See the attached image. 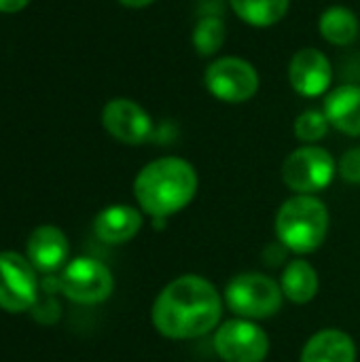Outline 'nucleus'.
<instances>
[{
  "instance_id": "1",
  "label": "nucleus",
  "mask_w": 360,
  "mask_h": 362,
  "mask_svg": "<svg viewBox=\"0 0 360 362\" xmlns=\"http://www.w3.org/2000/svg\"><path fill=\"white\" fill-rule=\"evenodd\" d=\"M223 299L212 282L202 276L172 280L153 303V327L159 335L176 341L208 335L221 322Z\"/></svg>"
},
{
  "instance_id": "2",
  "label": "nucleus",
  "mask_w": 360,
  "mask_h": 362,
  "mask_svg": "<svg viewBox=\"0 0 360 362\" xmlns=\"http://www.w3.org/2000/svg\"><path fill=\"white\" fill-rule=\"evenodd\" d=\"M197 193V172L180 157H161L146 163L136 180L138 206L153 218H168L187 208Z\"/></svg>"
},
{
  "instance_id": "3",
  "label": "nucleus",
  "mask_w": 360,
  "mask_h": 362,
  "mask_svg": "<svg viewBox=\"0 0 360 362\" xmlns=\"http://www.w3.org/2000/svg\"><path fill=\"white\" fill-rule=\"evenodd\" d=\"M329 231V210L314 195H295L286 199L276 214L278 242L297 255L318 250Z\"/></svg>"
},
{
  "instance_id": "4",
  "label": "nucleus",
  "mask_w": 360,
  "mask_h": 362,
  "mask_svg": "<svg viewBox=\"0 0 360 362\" xmlns=\"http://www.w3.org/2000/svg\"><path fill=\"white\" fill-rule=\"evenodd\" d=\"M280 284L265 274H240L225 288L227 308L246 320H265L282 308Z\"/></svg>"
},
{
  "instance_id": "5",
  "label": "nucleus",
  "mask_w": 360,
  "mask_h": 362,
  "mask_svg": "<svg viewBox=\"0 0 360 362\" xmlns=\"http://www.w3.org/2000/svg\"><path fill=\"white\" fill-rule=\"evenodd\" d=\"M337 165L329 151L320 146H301L293 151L282 165V180L284 185L299 193L312 195L327 189L335 178Z\"/></svg>"
},
{
  "instance_id": "6",
  "label": "nucleus",
  "mask_w": 360,
  "mask_h": 362,
  "mask_svg": "<svg viewBox=\"0 0 360 362\" xmlns=\"http://www.w3.org/2000/svg\"><path fill=\"white\" fill-rule=\"evenodd\" d=\"M204 83L216 100L227 104H242L257 95L259 72L250 62L227 55L206 68Z\"/></svg>"
},
{
  "instance_id": "7",
  "label": "nucleus",
  "mask_w": 360,
  "mask_h": 362,
  "mask_svg": "<svg viewBox=\"0 0 360 362\" xmlns=\"http://www.w3.org/2000/svg\"><path fill=\"white\" fill-rule=\"evenodd\" d=\"M57 286L70 301L81 305H95L112 295L115 280L104 263L81 257L64 267Z\"/></svg>"
},
{
  "instance_id": "8",
  "label": "nucleus",
  "mask_w": 360,
  "mask_h": 362,
  "mask_svg": "<svg viewBox=\"0 0 360 362\" xmlns=\"http://www.w3.org/2000/svg\"><path fill=\"white\" fill-rule=\"evenodd\" d=\"M38 299L36 269L17 252H0V308L11 314L28 312Z\"/></svg>"
},
{
  "instance_id": "9",
  "label": "nucleus",
  "mask_w": 360,
  "mask_h": 362,
  "mask_svg": "<svg viewBox=\"0 0 360 362\" xmlns=\"http://www.w3.org/2000/svg\"><path fill=\"white\" fill-rule=\"evenodd\" d=\"M214 350L225 362H263L269 354V337L252 320H227L214 335Z\"/></svg>"
},
{
  "instance_id": "10",
  "label": "nucleus",
  "mask_w": 360,
  "mask_h": 362,
  "mask_svg": "<svg viewBox=\"0 0 360 362\" xmlns=\"http://www.w3.org/2000/svg\"><path fill=\"white\" fill-rule=\"evenodd\" d=\"M102 125L123 144H142L153 136V121L149 112L127 98H115L104 106Z\"/></svg>"
},
{
  "instance_id": "11",
  "label": "nucleus",
  "mask_w": 360,
  "mask_h": 362,
  "mask_svg": "<svg viewBox=\"0 0 360 362\" xmlns=\"http://www.w3.org/2000/svg\"><path fill=\"white\" fill-rule=\"evenodd\" d=\"M333 68L329 57L314 47L299 49L289 64L291 87L303 98H318L331 87Z\"/></svg>"
},
{
  "instance_id": "12",
  "label": "nucleus",
  "mask_w": 360,
  "mask_h": 362,
  "mask_svg": "<svg viewBox=\"0 0 360 362\" xmlns=\"http://www.w3.org/2000/svg\"><path fill=\"white\" fill-rule=\"evenodd\" d=\"M28 261L36 272H57L68 259V238L55 225H40L28 238Z\"/></svg>"
},
{
  "instance_id": "13",
  "label": "nucleus",
  "mask_w": 360,
  "mask_h": 362,
  "mask_svg": "<svg viewBox=\"0 0 360 362\" xmlns=\"http://www.w3.org/2000/svg\"><path fill=\"white\" fill-rule=\"evenodd\" d=\"M140 229H142V214L125 204H115L104 208L93 221V231L98 240L106 244H125L134 240Z\"/></svg>"
},
{
  "instance_id": "14",
  "label": "nucleus",
  "mask_w": 360,
  "mask_h": 362,
  "mask_svg": "<svg viewBox=\"0 0 360 362\" xmlns=\"http://www.w3.org/2000/svg\"><path fill=\"white\" fill-rule=\"evenodd\" d=\"M325 117L348 136H360V85H339L325 98Z\"/></svg>"
},
{
  "instance_id": "15",
  "label": "nucleus",
  "mask_w": 360,
  "mask_h": 362,
  "mask_svg": "<svg viewBox=\"0 0 360 362\" xmlns=\"http://www.w3.org/2000/svg\"><path fill=\"white\" fill-rule=\"evenodd\" d=\"M301 362H356L354 339L339 329H325L308 339Z\"/></svg>"
},
{
  "instance_id": "16",
  "label": "nucleus",
  "mask_w": 360,
  "mask_h": 362,
  "mask_svg": "<svg viewBox=\"0 0 360 362\" xmlns=\"http://www.w3.org/2000/svg\"><path fill=\"white\" fill-rule=\"evenodd\" d=\"M280 288L289 301L297 305H306L318 295V274L308 261H301V259L291 261L284 267Z\"/></svg>"
},
{
  "instance_id": "17",
  "label": "nucleus",
  "mask_w": 360,
  "mask_h": 362,
  "mask_svg": "<svg viewBox=\"0 0 360 362\" xmlns=\"http://www.w3.org/2000/svg\"><path fill=\"white\" fill-rule=\"evenodd\" d=\"M318 32L327 42L335 47H348L359 38V17L348 6H331L320 15Z\"/></svg>"
},
{
  "instance_id": "18",
  "label": "nucleus",
  "mask_w": 360,
  "mask_h": 362,
  "mask_svg": "<svg viewBox=\"0 0 360 362\" xmlns=\"http://www.w3.org/2000/svg\"><path fill=\"white\" fill-rule=\"evenodd\" d=\"M233 13L255 28H269L284 19L291 0H229Z\"/></svg>"
},
{
  "instance_id": "19",
  "label": "nucleus",
  "mask_w": 360,
  "mask_h": 362,
  "mask_svg": "<svg viewBox=\"0 0 360 362\" xmlns=\"http://www.w3.org/2000/svg\"><path fill=\"white\" fill-rule=\"evenodd\" d=\"M193 47L202 57L214 55L225 42V21L221 13H206L197 19L193 28Z\"/></svg>"
},
{
  "instance_id": "20",
  "label": "nucleus",
  "mask_w": 360,
  "mask_h": 362,
  "mask_svg": "<svg viewBox=\"0 0 360 362\" xmlns=\"http://www.w3.org/2000/svg\"><path fill=\"white\" fill-rule=\"evenodd\" d=\"M329 119L320 110H303L295 121V136L301 142H318L329 132Z\"/></svg>"
},
{
  "instance_id": "21",
  "label": "nucleus",
  "mask_w": 360,
  "mask_h": 362,
  "mask_svg": "<svg viewBox=\"0 0 360 362\" xmlns=\"http://www.w3.org/2000/svg\"><path fill=\"white\" fill-rule=\"evenodd\" d=\"M339 174L346 182L350 185H360V146L356 148H350L342 155V161H339Z\"/></svg>"
},
{
  "instance_id": "22",
  "label": "nucleus",
  "mask_w": 360,
  "mask_h": 362,
  "mask_svg": "<svg viewBox=\"0 0 360 362\" xmlns=\"http://www.w3.org/2000/svg\"><path fill=\"white\" fill-rule=\"evenodd\" d=\"M30 0H0V13H17L28 6Z\"/></svg>"
},
{
  "instance_id": "23",
  "label": "nucleus",
  "mask_w": 360,
  "mask_h": 362,
  "mask_svg": "<svg viewBox=\"0 0 360 362\" xmlns=\"http://www.w3.org/2000/svg\"><path fill=\"white\" fill-rule=\"evenodd\" d=\"M119 2L125 4V6H129V8H142V6H149L155 0H119Z\"/></svg>"
}]
</instances>
